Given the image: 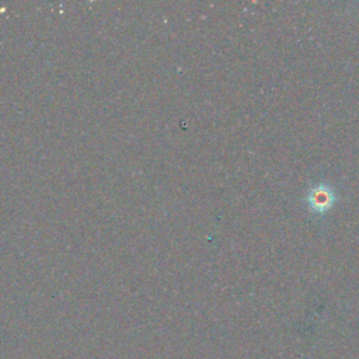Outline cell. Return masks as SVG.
Returning a JSON list of instances; mask_svg holds the SVG:
<instances>
[{"instance_id": "cell-1", "label": "cell", "mask_w": 359, "mask_h": 359, "mask_svg": "<svg viewBox=\"0 0 359 359\" xmlns=\"http://www.w3.org/2000/svg\"><path fill=\"white\" fill-rule=\"evenodd\" d=\"M337 199L338 194L335 188L327 181H318L309 188L304 196V203L313 215L324 216L334 208Z\"/></svg>"}]
</instances>
